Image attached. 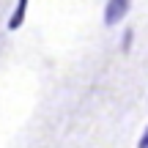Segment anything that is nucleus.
Returning <instances> with one entry per match:
<instances>
[{
  "mask_svg": "<svg viewBox=\"0 0 148 148\" xmlns=\"http://www.w3.org/2000/svg\"><path fill=\"white\" fill-rule=\"evenodd\" d=\"M129 5H132V0H107V5H104V22H107V25L121 22L123 16H126Z\"/></svg>",
  "mask_w": 148,
  "mask_h": 148,
  "instance_id": "obj_1",
  "label": "nucleus"
},
{
  "mask_svg": "<svg viewBox=\"0 0 148 148\" xmlns=\"http://www.w3.org/2000/svg\"><path fill=\"white\" fill-rule=\"evenodd\" d=\"M25 11H27V0H16V8H14V14H11V19H8L11 30H16V27L25 22Z\"/></svg>",
  "mask_w": 148,
  "mask_h": 148,
  "instance_id": "obj_2",
  "label": "nucleus"
}]
</instances>
